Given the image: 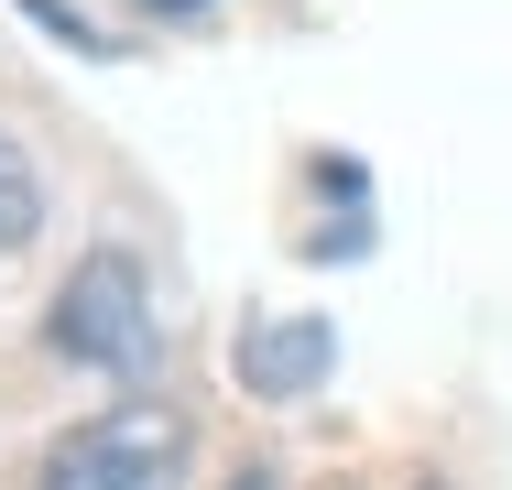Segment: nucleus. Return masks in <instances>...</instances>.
Instances as JSON below:
<instances>
[{
  "label": "nucleus",
  "mask_w": 512,
  "mask_h": 490,
  "mask_svg": "<svg viewBox=\"0 0 512 490\" xmlns=\"http://www.w3.org/2000/svg\"><path fill=\"white\" fill-rule=\"evenodd\" d=\"M33 490H186V414L164 392H131L88 425H66L33 458Z\"/></svg>",
  "instance_id": "f257e3e1"
},
{
  "label": "nucleus",
  "mask_w": 512,
  "mask_h": 490,
  "mask_svg": "<svg viewBox=\"0 0 512 490\" xmlns=\"http://www.w3.org/2000/svg\"><path fill=\"white\" fill-rule=\"evenodd\" d=\"M44 338H55L77 371H142V360H153V294H142V262H131V251H88V262L66 273V294H55Z\"/></svg>",
  "instance_id": "f03ea898"
},
{
  "label": "nucleus",
  "mask_w": 512,
  "mask_h": 490,
  "mask_svg": "<svg viewBox=\"0 0 512 490\" xmlns=\"http://www.w3.org/2000/svg\"><path fill=\"white\" fill-rule=\"evenodd\" d=\"M240 392H262V403H306L327 382V360H338V338H327V316H251L240 327Z\"/></svg>",
  "instance_id": "7ed1b4c3"
},
{
  "label": "nucleus",
  "mask_w": 512,
  "mask_h": 490,
  "mask_svg": "<svg viewBox=\"0 0 512 490\" xmlns=\"http://www.w3.org/2000/svg\"><path fill=\"white\" fill-rule=\"evenodd\" d=\"M33 218H44V186H33V164H22V142H0V251H22Z\"/></svg>",
  "instance_id": "20e7f679"
},
{
  "label": "nucleus",
  "mask_w": 512,
  "mask_h": 490,
  "mask_svg": "<svg viewBox=\"0 0 512 490\" xmlns=\"http://www.w3.org/2000/svg\"><path fill=\"white\" fill-rule=\"evenodd\" d=\"M22 11H33V22H44V33H55V44H77V55H120V44H109L99 22H77V11H66V0H22Z\"/></svg>",
  "instance_id": "39448f33"
},
{
  "label": "nucleus",
  "mask_w": 512,
  "mask_h": 490,
  "mask_svg": "<svg viewBox=\"0 0 512 490\" xmlns=\"http://www.w3.org/2000/svg\"><path fill=\"white\" fill-rule=\"evenodd\" d=\"M142 11H164V22H186V11H207V0H142Z\"/></svg>",
  "instance_id": "423d86ee"
},
{
  "label": "nucleus",
  "mask_w": 512,
  "mask_h": 490,
  "mask_svg": "<svg viewBox=\"0 0 512 490\" xmlns=\"http://www.w3.org/2000/svg\"><path fill=\"white\" fill-rule=\"evenodd\" d=\"M240 490H273V469H240Z\"/></svg>",
  "instance_id": "0eeeda50"
}]
</instances>
